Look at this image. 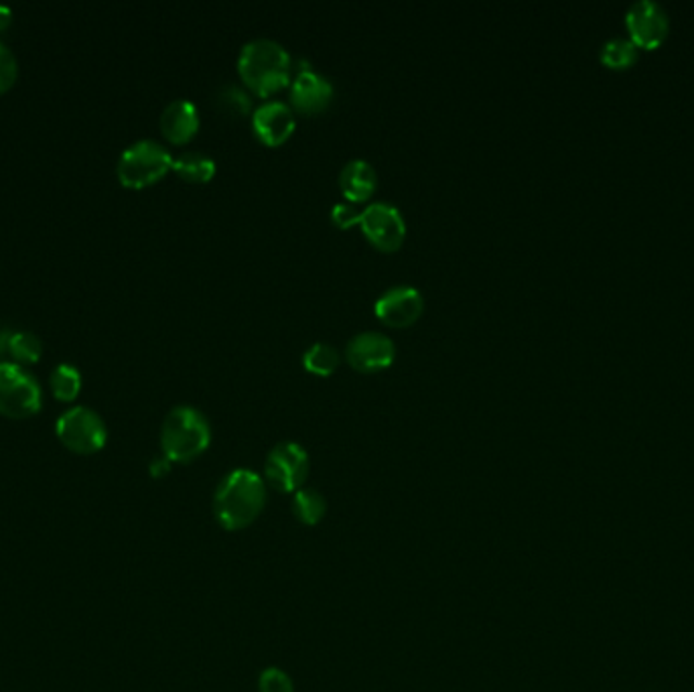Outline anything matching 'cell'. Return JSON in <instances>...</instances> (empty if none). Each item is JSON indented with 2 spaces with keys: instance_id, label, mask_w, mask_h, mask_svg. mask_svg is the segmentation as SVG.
I'll return each instance as SVG.
<instances>
[{
  "instance_id": "6da1fadb",
  "label": "cell",
  "mask_w": 694,
  "mask_h": 692,
  "mask_svg": "<svg viewBox=\"0 0 694 692\" xmlns=\"http://www.w3.org/2000/svg\"><path fill=\"white\" fill-rule=\"evenodd\" d=\"M266 506V483L256 471L238 467L224 477L214 493V514L228 532L244 530Z\"/></svg>"
},
{
  "instance_id": "7a4b0ae2",
  "label": "cell",
  "mask_w": 694,
  "mask_h": 692,
  "mask_svg": "<svg viewBox=\"0 0 694 692\" xmlns=\"http://www.w3.org/2000/svg\"><path fill=\"white\" fill-rule=\"evenodd\" d=\"M238 74L252 92L268 98L291 81L293 60L277 39L254 37L238 53Z\"/></svg>"
},
{
  "instance_id": "3957f363",
  "label": "cell",
  "mask_w": 694,
  "mask_h": 692,
  "mask_svg": "<svg viewBox=\"0 0 694 692\" xmlns=\"http://www.w3.org/2000/svg\"><path fill=\"white\" fill-rule=\"evenodd\" d=\"M212 427L207 416L191 404L171 408L161 427V449L171 463H189L198 460L210 446Z\"/></svg>"
},
{
  "instance_id": "277c9868",
  "label": "cell",
  "mask_w": 694,
  "mask_h": 692,
  "mask_svg": "<svg viewBox=\"0 0 694 692\" xmlns=\"http://www.w3.org/2000/svg\"><path fill=\"white\" fill-rule=\"evenodd\" d=\"M173 169V154L153 139H140L124 149L118 163L116 175L124 187L140 189L153 185Z\"/></svg>"
},
{
  "instance_id": "5b68a950",
  "label": "cell",
  "mask_w": 694,
  "mask_h": 692,
  "mask_svg": "<svg viewBox=\"0 0 694 692\" xmlns=\"http://www.w3.org/2000/svg\"><path fill=\"white\" fill-rule=\"evenodd\" d=\"M41 386L15 362H0V415L29 418L41 411Z\"/></svg>"
},
{
  "instance_id": "8992f818",
  "label": "cell",
  "mask_w": 694,
  "mask_h": 692,
  "mask_svg": "<svg viewBox=\"0 0 694 692\" xmlns=\"http://www.w3.org/2000/svg\"><path fill=\"white\" fill-rule=\"evenodd\" d=\"M55 432L62 445L77 455H93L102 451L109 439L102 416L88 406H72L65 411L58 418Z\"/></svg>"
},
{
  "instance_id": "52a82bcc",
  "label": "cell",
  "mask_w": 694,
  "mask_h": 692,
  "mask_svg": "<svg viewBox=\"0 0 694 692\" xmlns=\"http://www.w3.org/2000/svg\"><path fill=\"white\" fill-rule=\"evenodd\" d=\"M308 453L294 441H282L270 449L264 462V479L277 492H299L307 481Z\"/></svg>"
},
{
  "instance_id": "ba28073f",
  "label": "cell",
  "mask_w": 694,
  "mask_h": 692,
  "mask_svg": "<svg viewBox=\"0 0 694 692\" xmlns=\"http://www.w3.org/2000/svg\"><path fill=\"white\" fill-rule=\"evenodd\" d=\"M359 228L371 247L384 252L401 248L406 238V222L390 201H371L359 214Z\"/></svg>"
},
{
  "instance_id": "9c48e42d",
  "label": "cell",
  "mask_w": 694,
  "mask_h": 692,
  "mask_svg": "<svg viewBox=\"0 0 694 692\" xmlns=\"http://www.w3.org/2000/svg\"><path fill=\"white\" fill-rule=\"evenodd\" d=\"M626 27L638 49H656L664 43L670 23L658 2L638 0L626 13Z\"/></svg>"
},
{
  "instance_id": "30bf717a",
  "label": "cell",
  "mask_w": 694,
  "mask_h": 692,
  "mask_svg": "<svg viewBox=\"0 0 694 692\" xmlns=\"http://www.w3.org/2000/svg\"><path fill=\"white\" fill-rule=\"evenodd\" d=\"M345 357L357 372H378L394 362L396 345L382 331H362L348 341Z\"/></svg>"
},
{
  "instance_id": "8fae6325",
  "label": "cell",
  "mask_w": 694,
  "mask_h": 692,
  "mask_svg": "<svg viewBox=\"0 0 694 692\" xmlns=\"http://www.w3.org/2000/svg\"><path fill=\"white\" fill-rule=\"evenodd\" d=\"M380 322L392 327H408L415 324L425 311V299L417 287L396 285L382 292L374 305Z\"/></svg>"
},
{
  "instance_id": "7c38bea8",
  "label": "cell",
  "mask_w": 694,
  "mask_h": 692,
  "mask_svg": "<svg viewBox=\"0 0 694 692\" xmlns=\"http://www.w3.org/2000/svg\"><path fill=\"white\" fill-rule=\"evenodd\" d=\"M333 84L321 72L303 65L291 79V104L303 114H317L329 106Z\"/></svg>"
},
{
  "instance_id": "4fadbf2b",
  "label": "cell",
  "mask_w": 694,
  "mask_h": 692,
  "mask_svg": "<svg viewBox=\"0 0 694 692\" xmlns=\"http://www.w3.org/2000/svg\"><path fill=\"white\" fill-rule=\"evenodd\" d=\"M294 123L296 121L291 104L278 98L264 100L263 104L252 112V128L256 137L273 147L285 142L293 135Z\"/></svg>"
},
{
  "instance_id": "5bb4252c",
  "label": "cell",
  "mask_w": 694,
  "mask_h": 692,
  "mask_svg": "<svg viewBox=\"0 0 694 692\" xmlns=\"http://www.w3.org/2000/svg\"><path fill=\"white\" fill-rule=\"evenodd\" d=\"M161 130L173 144H184L193 139L200 130V112L187 98L169 102L161 114Z\"/></svg>"
},
{
  "instance_id": "9a60e30c",
  "label": "cell",
  "mask_w": 694,
  "mask_h": 692,
  "mask_svg": "<svg viewBox=\"0 0 694 692\" xmlns=\"http://www.w3.org/2000/svg\"><path fill=\"white\" fill-rule=\"evenodd\" d=\"M341 193L352 203L370 200L378 187V173L370 161L352 159L340 171Z\"/></svg>"
},
{
  "instance_id": "2e32d148",
  "label": "cell",
  "mask_w": 694,
  "mask_h": 692,
  "mask_svg": "<svg viewBox=\"0 0 694 692\" xmlns=\"http://www.w3.org/2000/svg\"><path fill=\"white\" fill-rule=\"evenodd\" d=\"M173 171L191 184H205L216 173V161L201 151H186L173 156Z\"/></svg>"
},
{
  "instance_id": "e0dca14e",
  "label": "cell",
  "mask_w": 694,
  "mask_h": 692,
  "mask_svg": "<svg viewBox=\"0 0 694 692\" xmlns=\"http://www.w3.org/2000/svg\"><path fill=\"white\" fill-rule=\"evenodd\" d=\"M294 518L305 526H315L321 523L327 512V502H325L324 493L311 488H301L299 492L293 493V502H291Z\"/></svg>"
},
{
  "instance_id": "ac0fdd59",
  "label": "cell",
  "mask_w": 694,
  "mask_h": 692,
  "mask_svg": "<svg viewBox=\"0 0 694 692\" xmlns=\"http://www.w3.org/2000/svg\"><path fill=\"white\" fill-rule=\"evenodd\" d=\"M638 55H640V49L635 47L632 39L614 37L603 43L600 60L605 67L623 72V70H630L633 63L638 62Z\"/></svg>"
},
{
  "instance_id": "d6986e66",
  "label": "cell",
  "mask_w": 694,
  "mask_h": 692,
  "mask_svg": "<svg viewBox=\"0 0 694 692\" xmlns=\"http://www.w3.org/2000/svg\"><path fill=\"white\" fill-rule=\"evenodd\" d=\"M216 106L226 116L242 118V116H247V114L252 112V98L242 86L228 81V84H222L217 88Z\"/></svg>"
},
{
  "instance_id": "ffe728a7",
  "label": "cell",
  "mask_w": 694,
  "mask_h": 692,
  "mask_svg": "<svg viewBox=\"0 0 694 692\" xmlns=\"http://www.w3.org/2000/svg\"><path fill=\"white\" fill-rule=\"evenodd\" d=\"M49 388L51 394L62 402L76 401L79 390H81V374L72 364H60L55 366L49 376Z\"/></svg>"
},
{
  "instance_id": "44dd1931",
  "label": "cell",
  "mask_w": 694,
  "mask_h": 692,
  "mask_svg": "<svg viewBox=\"0 0 694 692\" xmlns=\"http://www.w3.org/2000/svg\"><path fill=\"white\" fill-rule=\"evenodd\" d=\"M7 355H11L18 366H31L41 360L43 343L31 331H15L9 338Z\"/></svg>"
},
{
  "instance_id": "7402d4cb",
  "label": "cell",
  "mask_w": 694,
  "mask_h": 692,
  "mask_svg": "<svg viewBox=\"0 0 694 692\" xmlns=\"http://www.w3.org/2000/svg\"><path fill=\"white\" fill-rule=\"evenodd\" d=\"M341 355L331 343L315 341L303 354V364L317 376H329L340 366Z\"/></svg>"
},
{
  "instance_id": "603a6c76",
  "label": "cell",
  "mask_w": 694,
  "mask_h": 692,
  "mask_svg": "<svg viewBox=\"0 0 694 692\" xmlns=\"http://www.w3.org/2000/svg\"><path fill=\"white\" fill-rule=\"evenodd\" d=\"M261 692H294L293 680L280 668H266L258 678Z\"/></svg>"
},
{
  "instance_id": "cb8c5ba5",
  "label": "cell",
  "mask_w": 694,
  "mask_h": 692,
  "mask_svg": "<svg viewBox=\"0 0 694 692\" xmlns=\"http://www.w3.org/2000/svg\"><path fill=\"white\" fill-rule=\"evenodd\" d=\"M18 77L15 53L0 41V93L11 90Z\"/></svg>"
},
{
  "instance_id": "d4e9b609",
  "label": "cell",
  "mask_w": 694,
  "mask_h": 692,
  "mask_svg": "<svg viewBox=\"0 0 694 692\" xmlns=\"http://www.w3.org/2000/svg\"><path fill=\"white\" fill-rule=\"evenodd\" d=\"M359 214L362 210L355 207V203L352 201H338L333 207H331V219L340 226V228H352L354 224L359 222Z\"/></svg>"
},
{
  "instance_id": "484cf974",
  "label": "cell",
  "mask_w": 694,
  "mask_h": 692,
  "mask_svg": "<svg viewBox=\"0 0 694 692\" xmlns=\"http://www.w3.org/2000/svg\"><path fill=\"white\" fill-rule=\"evenodd\" d=\"M171 469V462L163 455V457H156L151 462V474L153 477H163Z\"/></svg>"
},
{
  "instance_id": "4316f807",
  "label": "cell",
  "mask_w": 694,
  "mask_h": 692,
  "mask_svg": "<svg viewBox=\"0 0 694 692\" xmlns=\"http://www.w3.org/2000/svg\"><path fill=\"white\" fill-rule=\"evenodd\" d=\"M13 23V11L9 7H0V32L9 29Z\"/></svg>"
},
{
  "instance_id": "83f0119b",
  "label": "cell",
  "mask_w": 694,
  "mask_h": 692,
  "mask_svg": "<svg viewBox=\"0 0 694 692\" xmlns=\"http://www.w3.org/2000/svg\"><path fill=\"white\" fill-rule=\"evenodd\" d=\"M9 338H11V331H0V355H7Z\"/></svg>"
}]
</instances>
